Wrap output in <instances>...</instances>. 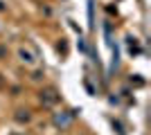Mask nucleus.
Here are the masks:
<instances>
[{"label":"nucleus","mask_w":151,"mask_h":135,"mask_svg":"<svg viewBox=\"0 0 151 135\" xmlns=\"http://www.w3.org/2000/svg\"><path fill=\"white\" fill-rule=\"evenodd\" d=\"M57 101H59V95H57V90H54V88L41 90V104H43L45 108H52Z\"/></svg>","instance_id":"obj_1"},{"label":"nucleus","mask_w":151,"mask_h":135,"mask_svg":"<svg viewBox=\"0 0 151 135\" xmlns=\"http://www.w3.org/2000/svg\"><path fill=\"white\" fill-rule=\"evenodd\" d=\"M70 122H72V113H70V115H65V113H61V115H54V124H57L59 129H68Z\"/></svg>","instance_id":"obj_2"},{"label":"nucleus","mask_w":151,"mask_h":135,"mask_svg":"<svg viewBox=\"0 0 151 135\" xmlns=\"http://www.w3.org/2000/svg\"><path fill=\"white\" fill-rule=\"evenodd\" d=\"M18 54H20V61H23V63L34 65V54H32V52H27L25 47H20V50H18Z\"/></svg>","instance_id":"obj_3"},{"label":"nucleus","mask_w":151,"mask_h":135,"mask_svg":"<svg viewBox=\"0 0 151 135\" xmlns=\"http://www.w3.org/2000/svg\"><path fill=\"white\" fill-rule=\"evenodd\" d=\"M16 122H20V124H27V122H32L29 110H16Z\"/></svg>","instance_id":"obj_4"},{"label":"nucleus","mask_w":151,"mask_h":135,"mask_svg":"<svg viewBox=\"0 0 151 135\" xmlns=\"http://www.w3.org/2000/svg\"><path fill=\"white\" fill-rule=\"evenodd\" d=\"M41 77H43V72H41V70H36V72H34V77H32V79H34V81H38V79H41Z\"/></svg>","instance_id":"obj_5"},{"label":"nucleus","mask_w":151,"mask_h":135,"mask_svg":"<svg viewBox=\"0 0 151 135\" xmlns=\"http://www.w3.org/2000/svg\"><path fill=\"white\" fill-rule=\"evenodd\" d=\"M7 9V5H5V0H0V11H5Z\"/></svg>","instance_id":"obj_6"}]
</instances>
